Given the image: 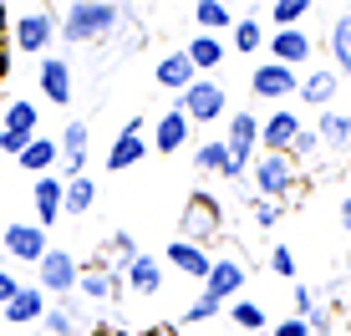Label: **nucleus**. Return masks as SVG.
<instances>
[{
	"instance_id": "1",
	"label": "nucleus",
	"mask_w": 351,
	"mask_h": 336,
	"mask_svg": "<svg viewBox=\"0 0 351 336\" xmlns=\"http://www.w3.org/2000/svg\"><path fill=\"white\" fill-rule=\"evenodd\" d=\"M123 31V5L112 0H71L56 21V41L66 46H97V41H112Z\"/></svg>"
},
{
	"instance_id": "2",
	"label": "nucleus",
	"mask_w": 351,
	"mask_h": 336,
	"mask_svg": "<svg viewBox=\"0 0 351 336\" xmlns=\"http://www.w3.org/2000/svg\"><path fill=\"white\" fill-rule=\"evenodd\" d=\"M56 21H62V10H56V5L21 10V16L10 21V51H21V56H51V46H56Z\"/></svg>"
},
{
	"instance_id": "3",
	"label": "nucleus",
	"mask_w": 351,
	"mask_h": 336,
	"mask_svg": "<svg viewBox=\"0 0 351 336\" xmlns=\"http://www.w3.org/2000/svg\"><path fill=\"white\" fill-rule=\"evenodd\" d=\"M178 112H184L193 128L224 123V117H229V92H224V82H214V77H199L189 92H178Z\"/></svg>"
},
{
	"instance_id": "4",
	"label": "nucleus",
	"mask_w": 351,
	"mask_h": 336,
	"mask_svg": "<svg viewBox=\"0 0 351 336\" xmlns=\"http://www.w3.org/2000/svg\"><path fill=\"white\" fill-rule=\"evenodd\" d=\"M250 178H255V194L260 199H275V204H285L300 189V168L290 163L285 153H260V158L250 163Z\"/></svg>"
},
{
	"instance_id": "5",
	"label": "nucleus",
	"mask_w": 351,
	"mask_h": 336,
	"mask_svg": "<svg viewBox=\"0 0 351 336\" xmlns=\"http://www.w3.org/2000/svg\"><path fill=\"white\" fill-rule=\"evenodd\" d=\"M92 163V123L82 117H66L62 123V138H56V178H82Z\"/></svg>"
},
{
	"instance_id": "6",
	"label": "nucleus",
	"mask_w": 351,
	"mask_h": 336,
	"mask_svg": "<svg viewBox=\"0 0 351 336\" xmlns=\"http://www.w3.org/2000/svg\"><path fill=\"white\" fill-rule=\"evenodd\" d=\"M219 230H224L219 199H214L209 189H193L189 204H184V230H178V239H189V245H209Z\"/></svg>"
},
{
	"instance_id": "7",
	"label": "nucleus",
	"mask_w": 351,
	"mask_h": 336,
	"mask_svg": "<svg viewBox=\"0 0 351 336\" xmlns=\"http://www.w3.org/2000/svg\"><path fill=\"white\" fill-rule=\"evenodd\" d=\"M41 133V107L31 97H16L5 107V117H0V153H10V158H21V148Z\"/></svg>"
},
{
	"instance_id": "8",
	"label": "nucleus",
	"mask_w": 351,
	"mask_h": 336,
	"mask_svg": "<svg viewBox=\"0 0 351 336\" xmlns=\"http://www.w3.org/2000/svg\"><path fill=\"white\" fill-rule=\"evenodd\" d=\"M77 275H82V260L71 255V250L51 245L41 255V265H36V285H41L46 296H77Z\"/></svg>"
},
{
	"instance_id": "9",
	"label": "nucleus",
	"mask_w": 351,
	"mask_h": 336,
	"mask_svg": "<svg viewBox=\"0 0 351 336\" xmlns=\"http://www.w3.org/2000/svg\"><path fill=\"white\" fill-rule=\"evenodd\" d=\"M0 245H5V255L21 260V265H41V255L51 250V239H46V230L36 219H16V224H5Z\"/></svg>"
},
{
	"instance_id": "10",
	"label": "nucleus",
	"mask_w": 351,
	"mask_h": 336,
	"mask_svg": "<svg viewBox=\"0 0 351 336\" xmlns=\"http://www.w3.org/2000/svg\"><path fill=\"white\" fill-rule=\"evenodd\" d=\"M250 285V270H245V260L239 255H219L209 265V280H204V296L209 301H219V306H229V301H239V291Z\"/></svg>"
},
{
	"instance_id": "11",
	"label": "nucleus",
	"mask_w": 351,
	"mask_h": 336,
	"mask_svg": "<svg viewBox=\"0 0 351 336\" xmlns=\"http://www.w3.org/2000/svg\"><path fill=\"white\" fill-rule=\"evenodd\" d=\"M295 82H300V71H290L280 62H260L255 71H250V92L265 102H275V107H285L290 97H295Z\"/></svg>"
},
{
	"instance_id": "12",
	"label": "nucleus",
	"mask_w": 351,
	"mask_h": 336,
	"mask_svg": "<svg viewBox=\"0 0 351 336\" xmlns=\"http://www.w3.org/2000/svg\"><path fill=\"white\" fill-rule=\"evenodd\" d=\"M265 51H270V62H280V67H290V71H300L316 56V36L311 31H275V36H265Z\"/></svg>"
},
{
	"instance_id": "13",
	"label": "nucleus",
	"mask_w": 351,
	"mask_h": 336,
	"mask_svg": "<svg viewBox=\"0 0 351 336\" xmlns=\"http://www.w3.org/2000/svg\"><path fill=\"white\" fill-rule=\"evenodd\" d=\"M300 128H306V117L295 107H275L270 117H260V153H290Z\"/></svg>"
},
{
	"instance_id": "14",
	"label": "nucleus",
	"mask_w": 351,
	"mask_h": 336,
	"mask_svg": "<svg viewBox=\"0 0 351 336\" xmlns=\"http://www.w3.org/2000/svg\"><path fill=\"white\" fill-rule=\"evenodd\" d=\"M36 87H41V97L51 107H71V62L66 56H41V67H36Z\"/></svg>"
},
{
	"instance_id": "15",
	"label": "nucleus",
	"mask_w": 351,
	"mask_h": 336,
	"mask_svg": "<svg viewBox=\"0 0 351 336\" xmlns=\"http://www.w3.org/2000/svg\"><path fill=\"white\" fill-rule=\"evenodd\" d=\"M77 296H87V301H123V275L117 270H107L102 260H92V265H82L77 275Z\"/></svg>"
},
{
	"instance_id": "16",
	"label": "nucleus",
	"mask_w": 351,
	"mask_h": 336,
	"mask_svg": "<svg viewBox=\"0 0 351 336\" xmlns=\"http://www.w3.org/2000/svg\"><path fill=\"white\" fill-rule=\"evenodd\" d=\"M46 306H51V301H46L41 285H21V291L0 306V316H5V326H41Z\"/></svg>"
},
{
	"instance_id": "17",
	"label": "nucleus",
	"mask_w": 351,
	"mask_h": 336,
	"mask_svg": "<svg viewBox=\"0 0 351 336\" xmlns=\"http://www.w3.org/2000/svg\"><path fill=\"white\" fill-rule=\"evenodd\" d=\"M158 260H163V265H173L178 275H189V280H199V285L209 280V265H214L209 250H204V245H189V239H173Z\"/></svg>"
},
{
	"instance_id": "18",
	"label": "nucleus",
	"mask_w": 351,
	"mask_h": 336,
	"mask_svg": "<svg viewBox=\"0 0 351 336\" xmlns=\"http://www.w3.org/2000/svg\"><path fill=\"white\" fill-rule=\"evenodd\" d=\"M336 92H341V77H336L331 67H311L306 77L295 82V97L306 107H316V112H326V107L336 102Z\"/></svg>"
},
{
	"instance_id": "19",
	"label": "nucleus",
	"mask_w": 351,
	"mask_h": 336,
	"mask_svg": "<svg viewBox=\"0 0 351 336\" xmlns=\"http://www.w3.org/2000/svg\"><path fill=\"white\" fill-rule=\"evenodd\" d=\"M189 133H193V123H189L184 112H178V102H173V107H168V112L158 117V123H153V138H148V148L168 158V153L189 148Z\"/></svg>"
},
{
	"instance_id": "20",
	"label": "nucleus",
	"mask_w": 351,
	"mask_h": 336,
	"mask_svg": "<svg viewBox=\"0 0 351 336\" xmlns=\"http://www.w3.org/2000/svg\"><path fill=\"white\" fill-rule=\"evenodd\" d=\"M123 291H132V296H158L163 291V260L143 250V255L123 270Z\"/></svg>"
},
{
	"instance_id": "21",
	"label": "nucleus",
	"mask_w": 351,
	"mask_h": 336,
	"mask_svg": "<svg viewBox=\"0 0 351 336\" xmlns=\"http://www.w3.org/2000/svg\"><path fill=\"white\" fill-rule=\"evenodd\" d=\"M153 82H158L163 92H189L193 82H199V71H193V62L184 51H168V56H158V67H153Z\"/></svg>"
},
{
	"instance_id": "22",
	"label": "nucleus",
	"mask_w": 351,
	"mask_h": 336,
	"mask_svg": "<svg viewBox=\"0 0 351 336\" xmlns=\"http://www.w3.org/2000/svg\"><path fill=\"white\" fill-rule=\"evenodd\" d=\"M184 56L193 62V71H199V77H209V71H219V67H224L229 46H224V36H204V31H193V41L184 46Z\"/></svg>"
},
{
	"instance_id": "23",
	"label": "nucleus",
	"mask_w": 351,
	"mask_h": 336,
	"mask_svg": "<svg viewBox=\"0 0 351 336\" xmlns=\"http://www.w3.org/2000/svg\"><path fill=\"white\" fill-rule=\"evenodd\" d=\"M31 204H36V224H41V230L51 235V224L62 219V178H56V173L36 178V194H31Z\"/></svg>"
},
{
	"instance_id": "24",
	"label": "nucleus",
	"mask_w": 351,
	"mask_h": 336,
	"mask_svg": "<svg viewBox=\"0 0 351 336\" xmlns=\"http://www.w3.org/2000/svg\"><path fill=\"white\" fill-rule=\"evenodd\" d=\"M41 326H46V336H82V306H77V296L51 301V306H46V316H41Z\"/></svg>"
},
{
	"instance_id": "25",
	"label": "nucleus",
	"mask_w": 351,
	"mask_h": 336,
	"mask_svg": "<svg viewBox=\"0 0 351 336\" xmlns=\"http://www.w3.org/2000/svg\"><path fill=\"white\" fill-rule=\"evenodd\" d=\"M21 168H26L31 178H46V173H56V138H46V133H36L26 148H21Z\"/></svg>"
},
{
	"instance_id": "26",
	"label": "nucleus",
	"mask_w": 351,
	"mask_h": 336,
	"mask_svg": "<svg viewBox=\"0 0 351 336\" xmlns=\"http://www.w3.org/2000/svg\"><path fill=\"white\" fill-rule=\"evenodd\" d=\"M148 138H138V133H117L112 138V148H107V168H112V173H128L132 163H143L148 158Z\"/></svg>"
},
{
	"instance_id": "27",
	"label": "nucleus",
	"mask_w": 351,
	"mask_h": 336,
	"mask_svg": "<svg viewBox=\"0 0 351 336\" xmlns=\"http://www.w3.org/2000/svg\"><path fill=\"white\" fill-rule=\"evenodd\" d=\"M224 316H229V326H239L245 336H265V331H270V316H265V306H260V301H250V296L229 301V306H224Z\"/></svg>"
},
{
	"instance_id": "28",
	"label": "nucleus",
	"mask_w": 351,
	"mask_h": 336,
	"mask_svg": "<svg viewBox=\"0 0 351 336\" xmlns=\"http://www.w3.org/2000/svg\"><path fill=\"white\" fill-rule=\"evenodd\" d=\"M92 204H97V178H92V173L66 178V184H62V214L82 219V214H92Z\"/></svg>"
},
{
	"instance_id": "29",
	"label": "nucleus",
	"mask_w": 351,
	"mask_h": 336,
	"mask_svg": "<svg viewBox=\"0 0 351 336\" xmlns=\"http://www.w3.org/2000/svg\"><path fill=\"white\" fill-rule=\"evenodd\" d=\"M326 46H331V71L336 77H351V10H341V16L331 21Z\"/></svg>"
},
{
	"instance_id": "30",
	"label": "nucleus",
	"mask_w": 351,
	"mask_h": 336,
	"mask_svg": "<svg viewBox=\"0 0 351 336\" xmlns=\"http://www.w3.org/2000/svg\"><path fill=\"white\" fill-rule=\"evenodd\" d=\"M316 138H321V148L346 153V148H351V112H336V107H326L321 123H316Z\"/></svg>"
},
{
	"instance_id": "31",
	"label": "nucleus",
	"mask_w": 351,
	"mask_h": 336,
	"mask_svg": "<svg viewBox=\"0 0 351 336\" xmlns=\"http://www.w3.org/2000/svg\"><path fill=\"white\" fill-rule=\"evenodd\" d=\"M138 255H143V250H138V239H132L128 230H112V235L102 239V265H107V270H117V275H123Z\"/></svg>"
},
{
	"instance_id": "32",
	"label": "nucleus",
	"mask_w": 351,
	"mask_h": 336,
	"mask_svg": "<svg viewBox=\"0 0 351 336\" xmlns=\"http://www.w3.org/2000/svg\"><path fill=\"white\" fill-rule=\"evenodd\" d=\"M224 46H234L239 56H255L260 46H265V26H260V16L250 10V16H234V26H229V41Z\"/></svg>"
},
{
	"instance_id": "33",
	"label": "nucleus",
	"mask_w": 351,
	"mask_h": 336,
	"mask_svg": "<svg viewBox=\"0 0 351 336\" xmlns=\"http://www.w3.org/2000/svg\"><path fill=\"white\" fill-rule=\"evenodd\" d=\"M193 21H199L204 36H224L229 26H234V10L219 5V0H199V5H193Z\"/></svg>"
},
{
	"instance_id": "34",
	"label": "nucleus",
	"mask_w": 351,
	"mask_h": 336,
	"mask_svg": "<svg viewBox=\"0 0 351 336\" xmlns=\"http://www.w3.org/2000/svg\"><path fill=\"white\" fill-rule=\"evenodd\" d=\"M224 163H229L224 138H204L199 148H193V168H199V173H224Z\"/></svg>"
},
{
	"instance_id": "35",
	"label": "nucleus",
	"mask_w": 351,
	"mask_h": 336,
	"mask_svg": "<svg viewBox=\"0 0 351 336\" xmlns=\"http://www.w3.org/2000/svg\"><path fill=\"white\" fill-rule=\"evenodd\" d=\"M306 16H311V0H275V5H270L275 31H295Z\"/></svg>"
},
{
	"instance_id": "36",
	"label": "nucleus",
	"mask_w": 351,
	"mask_h": 336,
	"mask_svg": "<svg viewBox=\"0 0 351 336\" xmlns=\"http://www.w3.org/2000/svg\"><path fill=\"white\" fill-rule=\"evenodd\" d=\"M316 153H321V138H316V128H300V133H295V143H290V153H285V158L290 163H311V158H316Z\"/></svg>"
},
{
	"instance_id": "37",
	"label": "nucleus",
	"mask_w": 351,
	"mask_h": 336,
	"mask_svg": "<svg viewBox=\"0 0 351 336\" xmlns=\"http://www.w3.org/2000/svg\"><path fill=\"white\" fill-rule=\"evenodd\" d=\"M214 316H224V306H219V301H209V296L199 291V301L184 311V326H204V321H214Z\"/></svg>"
},
{
	"instance_id": "38",
	"label": "nucleus",
	"mask_w": 351,
	"mask_h": 336,
	"mask_svg": "<svg viewBox=\"0 0 351 336\" xmlns=\"http://www.w3.org/2000/svg\"><path fill=\"white\" fill-rule=\"evenodd\" d=\"M250 214H255V224H260V230H275V224H280V214H285V204H275V199H260V194H255Z\"/></svg>"
},
{
	"instance_id": "39",
	"label": "nucleus",
	"mask_w": 351,
	"mask_h": 336,
	"mask_svg": "<svg viewBox=\"0 0 351 336\" xmlns=\"http://www.w3.org/2000/svg\"><path fill=\"white\" fill-rule=\"evenodd\" d=\"M270 270L295 285V255H290V245H270Z\"/></svg>"
},
{
	"instance_id": "40",
	"label": "nucleus",
	"mask_w": 351,
	"mask_h": 336,
	"mask_svg": "<svg viewBox=\"0 0 351 336\" xmlns=\"http://www.w3.org/2000/svg\"><path fill=\"white\" fill-rule=\"evenodd\" d=\"M290 306H295V316L306 321L311 311H316V291H311V285H290Z\"/></svg>"
},
{
	"instance_id": "41",
	"label": "nucleus",
	"mask_w": 351,
	"mask_h": 336,
	"mask_svg": "<svg viewBox=\"0 0 351 336\" xmlns=\"http://www.w3.org/2000/svg\"><path fill=\"white\" fill-rule=\"evenodd\" d=\"M306 326H311V336H326V331H331V306L316 301V311L306 316Z\"/></svg>"
},
{
	"instance_id": "42",
	"label": "nucleus",
	"mask_w": 351,
	"mask_h": 336,
	"mask_svg": "<svg viewBox=\"0 0 351 336\" xmlns=\"http://www.w3.org/2000/svg\"><path fill=\"white\" fill-rule=\"evenodd\" d=\"M265 336H311V326H306V321H300V316H285L280 326H270Z\"/></svg>"
},
{
	"instance_id": "43",
	"label": "nucleus",
	"mask_w": 351,
	"mask_h": 336,
	"mask_svg": "<svg viewBox=\"0 0 351 336\" xmlns=\"http://www.w3.org/2000/svg\"><path fill=\"white\" fill-rule=\"evenodd\" d=\"M16 291H21V280H16V275H10L5 265H0V306H5L10 296H16Z\"/></svg>"
},
{
	"instance_id": "44",
	"label": "nucleus",
	"mask_w": 351,
	"mask_h": 336,
	"mask_svg": "<svg viewBox=\"0 0 351 336\" xmlns=\"http://www.w3.org/2000/svg\"><path fill=\"white\" fill-rule=\"evenodd\" d=\"M336 219H341V230H351V194L341 199V209H336Z\"/></svg>"
},
{
	"instance_id": "45",
	"label": "nucleus",
	"mask_w": 351,
	"mask_h": 336,
	"mask_svg": "<svg viewBox=\"0 0 351 336\" xmlns=\"http://www.w3.org/2000/svg\"><path fill=\"white\" fill-rule=\"evenodd\" d=\"M5 21H10V16H5V5H0V31H5Z\"/></svg>"
},
{
	"instance_id": "46",
	"label": "nucleus",
	"mask_w": 351,
	"mask_h": 336,
	"mask_svg": "<svg viewBox=\"0 0 351 336\" xmlns=\"http://www.w3.org/2000/svg\"><path fill=\"white\" fill-rule=\"evenodd\" d=\"M346 336H351V321H346Z\"/></svg>"
}]
</instances>
